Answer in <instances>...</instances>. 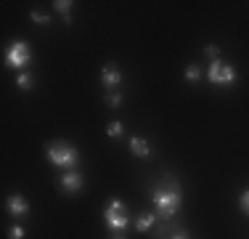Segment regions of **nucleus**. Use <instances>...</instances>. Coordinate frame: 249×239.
<instances>
[{"instance_id":"obj_7","label":"nucleus","mask_w":249,"mask_h":239,"mask_svg":"<svg viewBox=\"0 0 249 239\" xmlns=\"http://www.w3.org/2000/svg\"><path fill=\"white\" fill-rule=\"evenodd\" d=\"M82 183H85V181H82V176H80L77 170H69V173H64V176H61V189L67 191V194H74V191H80Z\"/></svg>"},{"instance_id":"obj_2","label":"nucleus","mask_w":249,"mask_h":239,"mask_svg":"<svg viewBox=\"0 0 249 239\" xmlns=\"http://www.w3.org/2000/svg\"><path fill=\"white\" fill-rule=\"evenodd\" d=\"M48 159L58 167H74L80 162V152L74 146H69V143L58 141V143H51L48 146Z\"/></svg>"},{"instance_id":"obj_18","label":"nucleus","mask_w":249,"mask_h":239,"mask_svg":"<svg viewBox=\"0 0 249 239\" xmlns=\"http://www.w3.org/2000/svg\"><path fill=\"white\" fill-rule=\"evenodd\" d=\"M106 101H109V106H120V104H122L120 93H111V96H109V99H106Z\"/></svg>"},{"instance_id":"obj_6","label":"nucleus","mask_w":249,"mask_h":239,"mask_svg":"<svg viewBox=\"0 0 249 239\" xmlns=\"http://www.w3.org/2000/svg\"><path fill=\"white\" fill-rule=\"evenodd\" d=\"M101 82H104V88H109V91H114V88L122 85V72L114 67V64H106L104 69H101Z\"/></svg>"},{"instance_id":"obj_17","label":"nucleus","mask_w":249,"mask_h":239,"mask_svg":"<svg viewBox=\"0 0 249 239\" xmlns=\"http://www.w3.org/2000/svg\"><path fill=\"white\" fill-rule=\"evenodd\" d=\"M241 210L249 215V191H244V194H241Z\"/></svg>"},{"instance_id":"obj_16","label":"nucleus","mask_w":249,"mask_h":239,"mask_svg":"<svg viewBox=\"0 0 249 239\" xmlns=\"http://www.w3.org/2000/svg\"><path fill=\"white\" fill-rule=\"evenodd\" d=\"M11 239H24V229H21V226H14V229H11Z\"/></svg>"},{"instance_id":"obj_3","label":"nucleus","mask_w":249,"mask_h":239,"mask_svg":"<svg viewBox=\"0 0 249 239\" xmlns=\"http://www.w3.org/2000/svg\"><path fill=\"white\" fill-rule=\"evenodd\" d=\"M207 77H210V82H215V85H231V82L236 80V69L231 67V64H223L220 59H212L210 69H207Z\"/></svg>"},{"instance_id":"obj_4","label":"nucleus","mask_w":249,"mask_h":239,"mask_svg":"<svg viewBox=\"0 0 249 239\" xmlns=\"http://www.w3.org/2000/svg\"><path fill=\"white\" fill-rule=\"evenodd\" d=\"M104 220H106V226H109V229H117V231L127 226V213H124V205H122L120 199H111L109 205H106Z\"/></svg>"},{"instance_id":"obj_12","label":"nucleus","mask_w":249,"mask_h":239,"mask_svg":"<svg viewBox=\"0 0 249 239\" xmlns=\"http://www.w3.org/2000/svg\"><path fill=\"white\" fill-rule=\"evenodd\" d=\"M16 85H19L21 91H29V88H32V77H29L27 72H19V75H16Z\"/></svg>"},{"instance_id":"obj_19","label":"nucleus","mask_w":249,"mask_h":239,"mask_svg":"<svg viewBox=\"0 0 249 239\" xmlns=\"http://www.w3.org/2000/svg\"><path fill=\"white\" fill-rule=\"evenodd\" d=\"M207 53H210V59H217V53H220V48H217V45H207Z\"/></svg>"},{"instance_id":"obj_14","label":"nucleus","mask_w":249,"mask_h":239,"mask_svg":"<svg viewBox=\"0 0 249 239\" xmlns=\"http://www.w3.org/2000/svg\"><path fill=\"white\" fill-rule=\"evenodd\" d=\"M186 77H188V80H191V82H196L199 77H201V72H199V67H194V64H191V67L186 69Z\"/></svg>"},{"instance_id":"obj_11","label":"nucleus","mask_w":249,"mask_h":239,"mask_svg":"<svg viewBox=\"0 0 249 239\" xmlns=\"http://www.w3.org/2000/svg\"><path fill=\"white\" fill-rule=\"evenodd\" d=\"M72 5L74 3H69V0H56V3H53V8H56L58 11V14H61L64 16V21H72V16H69V11H72Z\"/></svg>"},{"instance_id":"obj_8","label":"nucleus","mask_w":249,"mask_h":239,"mask_svg":"<svg viewBox=\"0 0 249 239\" xmlns=\"http://www.w3.org/2000/svg\"><path fill=\"white\" fill-rule=\"evenodd\" d=\"M8 210H11V215L21 218V215H27L29 205L24 202V197H21V194H14V197H8Z\"/></svg>"},{"instance_id":"obj_15","label":"nucleus","mask_w":249,"mask_h":239,"mask_svg":"<svg viewBox=\"0 0 249 239\" xmlns=\"http://www.w3.org/2000/svg\"><path fill=\"white\" fill-rule=\"evenodd\" d=\"M32 21H35V24H48L51 19H48L45 14H40V11H32Z\"/></svg>"},{"instance_id":"obj_5","label":"nucleus","mask_w":249,"mask_h":239,"mask_svg":"<svg viewBox=\"0 0 249 239\" xmlns=\"http://www.w3.org/2000/svg\"><path fill=\"white\" fill-rule=\"evenodd\" d=\"M29 45L24 43V40H16L14 45L8 48V53H5V61H8V67H14V69H24L27 64H29Z\"/></svg>"},{"instance_id":"obj_1","label":"nucleus","mask_w":249,"mask_h":239,"mask_svg":"<svg viewBox=\"0 0 249 239\" xmlns=\"http://www.w3.org/2000/svg\"><path fill=\"white\" fill-rule=\"evenodd\" d=\"M151 199H154V207H157V213L162 215V218H173L178 213V207H180V189H178L175 183L159 186V189H154Z\"/></svg>"},{"instance_id":"obj_9","label":"nucleus","mask_w":249,"mask_h":239,"mask_svg":"<svg viewBox=\"0 0 249 239\" xmlns=\"http://www.w3.org/2000/svg\"><path fill=\"white\" fill-rule=\"evenodd\" d=\"M130 149H133V154L135 157H151V146L146 143L143 139H130Z\"/></svg>"},{"instance_id":"obj_10","label":"nucleus","mask_w":249,"mask_h":239,"mask_svg":"<svg viewBox=\"0 0 249 239\" xmlns=\"http://www.w3.org/2000/svg\"><path fill=\"white\" fill-rule=\"evenodd\" d=\"M154 223H157V215H154V213H143V215H138V220H135V229H138V231H149Z\"/></svg>"},{"instance_id":"obj_20","label":"nucleus","mask_w":249,"mask_h":239,"mask_svg":"<svg viewBox=\"0 0 249 239\" xmlns=\"http://www.w3.org/2000/svg\"><path fill=\"white\" fill-rule=\"evenodd\" d=\"M170 239H188V234H183V231H178V234H173Z\"/></svg>"},{"instance_id":"obj_13","label":"nucleus","mask_w":249,"mask_h":239,"mask_svg":"<svg viewBox=\"0 0 249 239\" xmlns=\"http://www.w3.org/2000/svg\"><path fill=\"white\" fill-rule=\"evenodd\" d=\"M122 133H124L122 122H111V125H109V136H111V139H120Z\"/></svg>"}]
</instances>
